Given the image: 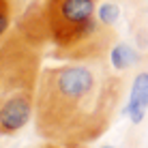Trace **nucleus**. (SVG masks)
<instances>
[{
	"label": "nucleus",
	"instance_id": "1",
	"mask_svg": "<svg viewBox=\"0 0 148 148\" xmlns=\"http://www.w3.org/2000/svg\"><path fill=\"white\" fill-rule=\"evenodd\" d=\"M125 95V79L105 60L45 67L34 103V131L41 140L64 146H88L114 122Z\"/></svg>",
	"mask_w": 148,
	"mask_h": 148
},
{
	"label": "nucleus",
	"instance_id": "2",
	"mask_svg": "<svg viewBox=\"0 0 148 148\" xmlns=\"http://www.w3.org/2000/svg\"><path fill=\"white\" fill-rule=\"evenodd\" d=\"M43 49L13 28L0 41V135H15L34 118Z\"/></svg>",
	"mask_w": 148,
	"mask_h": 148
},
{
	"label": "nucleus",
	"instance_id": "3",
	"mask_svg": "<svg viewBox=\"0 0 148 148\" xmlns=\"http://www.w3.org/2000/svg\"><path fill=\"white\" fill-rule=\"evenodd\" d=\"M54 58L99 62L116 45L114 26L97 17L99 0H43Z\"/></svg>",
	"mask_w": 148,
	"mask_h": 148
},
{
	"label": "nucleus",
	"instance_id": "4",
	"mask_svg": "<svg viewBox=\"0 0 148 148\" xmlns=\"http://www.w3.org/2000/svg\"><path fill=\"white\" fill-rule=\"evenodd\" d=\"M148 112V73L142 71L131 82L129 103H127V116L133 125H140Z\"/></svg>",
	"mask_w": 148,
	"mask_h": 148
},
{
	"label": "nucleus",
	"instance_id": "5",
	"mask_svg": "<svg viewBox=\"0 0 148 148\" xmlns=\"http://www.w3.org/2000/svg\"><path fill=\"white\" fill-rule=\"evenodd\" d=\"M142 60L140 52L129 43H116L110 52V64L114 71H129Z\"/></svg>",
	"mask_w": 148,
	"mask_h": 148
},
{
	"label": "nucleus",
	"instance_id": "6",
	"mask_svg": "<svg viewBox=\"0 0 148 148\" xmlns=\"http://www.w3.org/2000/svg\"><path fill=\"white\" fill-rule=\"evenodd\" d=\"M120 13H122L120 4L116 0H105V2H101L97 7V17L103 24H108V26H116V22L120 19Z\"/></svg>",
	"mask_w": 148,
	"mask_h": 148
},
{
	"label": "nucleus",
	"instance_id": "7",
	"mask_svg": "<svg viewBox=\"0 0 148 148\" xmlns=\"http://www.w3.org/2000/svg\"><path fill=\"white\" fill-rule=\"evenodd\" d=\"M11 30V0H0V41Z\"/></svg>",
	"mask_w": 148,
	"mask_h": 148
},
{
	"label": "nucleus",
	"instance_id": "8",
	"mask_svg": "<svg viewBox=\"0 0 148 148\" xmlns=\"http://www.w3.org/2000/svg\"><path fill=\"white\" fill-rule=\"evenodd\" d=\"M37 148H86V146H64V144H56V142H45Z\"/></svg>",
	"mask_w": 148,
	"mask_h": 148
},
{
	"label": "nucleus",
	"instance_id": "9",
	"mask_svg": "<svg viewBox=\"0 0 148 148\" xmlns=\"http://www.w3.org/2000/svg\"><path fill=\"white\" fill-rule=\"evenodd\" d=\"M144 24H146V26H148V9H146V22H144Z\"/></svg>",
	"mask_w": 148,
	"mask_h": 148
},
{
	"label": "nucleus",
	"instance_id": "10",
	"mask_svg": "<svg viewBox=\"0 0 148 148\" xmlns=\"http://www.w3.org/2000/svg\"><path fill=\"white\" fill-rule=\"evenodd\" d=\"M101 148H114V146H108V144H103V146H101Z\"/></svg>",
	"mask_w": 148,
	"mask_h": 148
}]
</instances>
